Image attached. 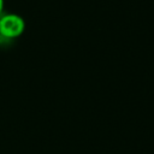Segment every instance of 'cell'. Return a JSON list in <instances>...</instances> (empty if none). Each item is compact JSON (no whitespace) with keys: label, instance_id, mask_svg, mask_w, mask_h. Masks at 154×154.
Masks as SVG:
<instances>
[{"label":"cell","instance_id":"obj_2","mask_svg":"<svg viewBox=\"0 0 154 154\" xmlns=\"http://www.w3.org/2000/svg\"><path fill=\"white\" fill-rule=\"evenodd\" d=\"M5 10H4V0H0V14L4 12Z\"/></svg>","mask_w":154,"mask_h":154},{"label":"cell","instance_id":"obj_1","mask_svg":"<svg viewBox=\"0 0 154 154\" xmlns=\"http://www.w3.org/2000/svg\"><path fill=\"white\" fill-rule=\"evenodd\" d=\"M26 29V20L19 13L5 10L0 14V52L12 51Z\"/></svg>","mask_w":154,"mask_h":154}]
</instances>
